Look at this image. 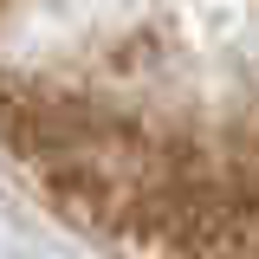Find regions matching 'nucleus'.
<instances>
[{
  "mask_svg": "<svg viewBox=\"0 0 259 259\" xmlns=\"http://www.w3.org/2000/svg\"><path fill=\"white\" fill-rule=\"evenodd\" d=\"M46 7H52V0H0V39H7L13 26H26L32 13H46ZM227 7H233V13H246V7H259V0H227Z\"/></svg>",
  "mask_w": 259,
  "mask_h": 259,
  "instance_id": "f257e3e1",
  "label": "nucleus"
}]
</instances>
